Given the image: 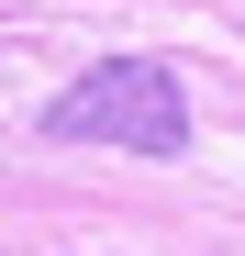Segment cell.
<instances>
[{"mask_svg":"<svg viewBox=\"0 0 245 256\" xmlns=\"http://www.w3.org/2000/svg\"><path fill=\"white\" fill-rule=\"evenodd\" d=\"M45 134L56 145H122V156H178L190 145V100H178L168 67L100 56V67H78L67 90L45 100Z\"/></svg>","mask_w":245,"mask_h":256,"instance_id":"obj_1","label":"cell"}]
</instances>
